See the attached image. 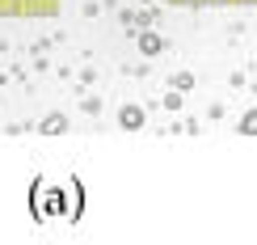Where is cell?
<instances>
[{
	"label": "cell",
	"instance_id": "6da1fadb",
	"mask_svg": "<svg viewBox=\"0 0 257 245\" xmlns=\"http://www.w3.org/2000/svg\"><path fill=\"white\" fill-rule=\"evenodd\" d=\"M139 119H144V114H139V110H122V123H126V127H135Z\"/></svg>",
	"mask_w": 257,
	"mask_h": 245
}]
</instances>
